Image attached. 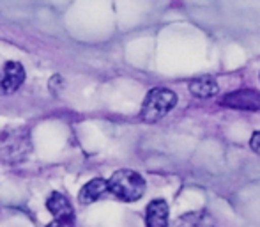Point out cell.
I'll return each mask as SVG.
<instances>
[{
  "instance_id": "6da1fadb",
  "label": "cell",
  "mask_w": 260,
  "mask_h": 227,
  "mask_svg": "<svg viewBox=\"0 0 260 227\" xmlns=\"http://www.w3.org/2000/svg\"><path fill=\"white\" fill-rule=\"evenodd\" d=\"M32 151L30 131L27 128H7L0 133V162L20 163Z\"/></svg>"
},
{
  "instance_id": "7a4b0ae2",
  "label": "cell",
  "mask_w": 260,
  "mask_h": 227,
  "mask_svg": "<svg viewBox=\"0 0 260 227\" xmlns=\"http://www.w3.org/2000/svg\"><path fill=\"white\" fill-rule=\"evenodd\" d=\"M108 192L124 203H135L145 193V181L138 172L120 169L108 179Z\"/></svg>"
},
{
  "instance_id": "3957f363",
  "label": "cell",
  "mask_w": 260,
  "mask_h": 227,
  "mask_svg": "<svg viewBox=\"0 0 260 227\" xmlns=\"http://www.w3.org/2000/svg\"><path fill=\"white\" fill-rule=\"evenodd\" d=\"M175 103H177V96L174 91L167 89V87H154L145 96L140 117L145 123H156V121L163 119L175 107Z\"/></svg>"
},
{
  "instance_id": "277c9868",
  "label": "cell",
  "mask_w": 260,
  "mask_h": 227,
  "mask_svg": "<svg viewBox=\"0 0 260 227\" xmlns=\"http://www.w3.org/2000/svg\"><path fill=\"white\" fill-rule=\"evenodd\" d=\"M219 105L234 110L257 112L260 110V93L253 89H241L229 93L219 100Z\"/></svg>"
},
{
  "instance_id": "5b68a950",
  "label": "cell",
  "mask_w": 260,
  "mask_h": 227,
  "mask_svg": "<svg viewBox=\"0 0 260 227\" xmlns=\"http://www.w3.org/2000/svg\"><path fill=\"white\" fill-rule=\"evenodd\" d=\"M25 80V69L20 62L9 61L0 69V96L13 94L21 87Z\"/></svg>"
},
{
  "instance_id": "8992f818",
  "label": "cell",
  "mask_w": 260,
  "mask_h": 227,
  "mask_svg": "<svg viewBox=\"0 0 260 227\" xmlns=\"http://www.w3.org/2000/svg\"><path fill=\"white\" fill-rule=\"evenodd\" d=\"M147 227H168V204L163 199H154L149 203L145 211Z\"/></svg>"
},
{
  "instance_id": "52a82bcc",
  "label": "cell",
  "mask_w": 260,
  "mask_h": 227,
  "mask_svg": "<svg viewBox=\"0 0 260 227\" xmlns=\"http://www.w3.org/2000/svg\"><path fill=\"white\" fill-rule=\"evenodd\" d=\"M108 192V183L103 178H94L90 179L87 185H83V188L80 190L78 193V199L82 204H92L96 203L98 199L105 195Z\"/></svg>"
},
{
  "instance_id": "ba28073f",
  "label": "cell",
  "mask_w": 260,
  "mask_h": 227,
  "mask_svg": "<svg viewBox=\"0 0 260 227\" xmlns=\"http://www.w3.org/2000/svg\"><path fill=\"white\" fill-rule=\"evenodd\" d=\"M46 208L53 215L55 218L60 217H75V211H73V204L69 203V199L64 193L53 192L52 195L46 199Z\"/></svg>"
},
{
  "instance_id": "9c48e42d",
  "label": "cell",
  "mask_w": 260,
  "mask_h": 227,
  "mask_svg": "<svg viewBox=\"0 0 260 227\" xmlns=\"http://www.w3.org/2000/svg\"><path fill=\"white\" fill-rule=\"evenodd\" d=\"M188 89H189V93L197 98H211L218 94L219 87H218V82H216L212 76H199V78L189 82Z\"/></svg>"
},
{
  "instance_id": "30bf717a",
  "label": "cell",
  "mask_w": 260,
  "mask_h": 227,
  "mask_svg": "<svg viewBox=\"0 0 260 227\" xmlns=\"http://www.w3.org/2000/svg\"><path fill=\"white\" fill-rule=\"evenodd\" d=\"M177 227H218L209 211H191L179 218Z\"/></svg>"
},
{
  "instance_id": "8fae6325",
  "label": "cell",
  "mask_w": 260,
  "mask_h": 227,
  "mask_svg": "<svg viewBox=\"0 0 260 227\" xmlns=\"http://www.w3.org/2000/svg\"><path fill=\"white\" fill-rule=\"evenodd\" d=\"M48 227H75V217H60L50 222Z\"/></svg>"
},
{
  "instance_id": "7c38bea8",
  "label": "cell",
  "mask_w": 260,
  "mask_h": 227,
  "mask_svg": "<svg viewBox=\"0 0 260 227\" xmlns=\"http://www.w3.org/2000/svg\"><path fill=\"white\" fill-rule=\"evenodd\" d=\"M250 146H251V149L260 156V131H255L253 133V137H251V140H250Z\"/></svg>"
}]
</instances>
